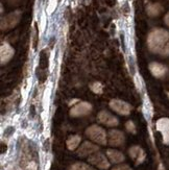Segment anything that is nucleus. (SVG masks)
Returning <instances> with one entry per match:
<instances>
[{
    "label": "nucleus",
    "instance_id": "f257e3e1",
    "mask_svg": "<svg viewBox=\"0 0 169 170\" xmlns=\"http://www.w3.org/2000/svg\"><path fill=\"white\" fill-rule=\"evenodd\" d=\"M148 47L160 56H169V31L158 28L148 36Z\"/></svg>",
    "mask_w": 169,
    "mask_h": 170
},
{
    "label": "nucleus",
    "instance_id": "f03ea898",
    "mask_svg": "<svg viewBox=\"0 0 169 170\" xmlns=\"http://www.w3.org/2000/svg\"><path fill=\"white\" fill-rule=\"evenodd\" d=\"M20 18H21V14H20L19 11L10 14V15H7V17H4V18L2 19L1 28L2 29H10V28H13L17 23L19 22Z\"/></svg>",
    "mask_w": 169,
    "mask_h": 170
},
{
    "label": "nucleus",
    "instance_id": "7ed1b4c3",
    "mask_svg": "<svg viewBox=\"0 0 169 170\" xmlns=\"http://www.w3.org/2000/svg\"><path fill=\"white\" fill-rule=\"evenodd\" d=\"M110 106L112 110H114L116 113L121 114V115H128L131 112V109L128 103L122 101V100H118V99L111 100Z\"/></svg>",
    "mask_w": 169,
    "mask_h": 170
},
{
    "label": "nucleus",
    "instance_id": "20e7f679",
    "mask_svg": "<svg viewBox=\"0 0 169 170\" xmlns=\"http://www.w3.org/2000/svg\"><path fill=\"white\" fill-rule=\"evenodd\" d=\"M87 135L94 141H97V142H99L101 144L105 143V134L104 129L98 128V126L93 125V126H91L90 128H88Z\"/></svg>",
    "mask_w": 169,
    "mask_h": 170
},
{
    "label": "nucleus",
    "instance_id": "39448f33",
    "mask_svg": "<svg viewBox=\"0 0 169 170\" xmlns=\"http://www.w3.org/2000/svg\"><path fill=\"white\" fill-rule=\"evenodd\" d=\"M92 106H91L90 103L88 102H79L78 105H74L70 111L71 116L73 117H78V116H84V115H87L89 112L91 111Z\"/></svg>",
    "mask_w": 169,
    "mask_h": 170
},
{
    "label": "nucleus",
    "instance_id": "423d86ee",
    "mask_svg": "<svg viewBox=\"0 0 169 170\" xmlns=\"http://www.w3.org/2000/svg\"><path fill=\"white\" fill-rule=\"evenodd\" d=\"M149 70L151 73H153V75L158 77V78L164 77L168 72L167 67L162 64H160V63H151L149 65Z\"/></svg>",
    "mask_w": 169,
    "mask_h": 170
},
{
    "label": "nucleus",
    "instance_id": "0eeeda50",
    "mask_svg": "<svg viewBox=\"0 0 169 170\" xmlns=\"http://www.w3.org/2000/svg\"><path fill=\"white\" fill-rule=\"evenodd\" d=\"M98 120L101 123H104V124L109 125V126H113V125L118 124V120H117L113 115H111L109 112H105V111L100 112L99 115H98Z\"/></svg>",
    "mask_w": 169,
    "mask_h": 170
},
{
    "label": "nucleus",
    "instance_id": "6e6552de",
    "mask_svg": "<svg viewBox=\"0 0 169 170\" xmlns=\"http://www.w3.org/2000/svg\"><path fill=\"white\" fill-rule=\"evenodd\" d=\"M14 49L11 47L8 44H2L1 45V63L4 64V63L8 62L14 56Z\"/></svg>",
    "mask_w": 169,
    "mask_h": 170
},
{
    "label": "nucleus",
    "instance_id": "1a4fd4ad",
    "mask_svg": "<svg viewBox=\"0 0 169 170\" xmlns=\"http://www.w3.org/2000/svg\"><path fill=\"white\" fill-rule=\"evenodd\" d=\"M146 11H147L148 15L153 17V16H158L161 14V11H163V7L161 4L159 3H149L146 7Z\"/></svg>",
    "mask_w": 169,
    "mask_h": 170
},
{
    "label": "nucleus",
    "instance_id": "9d476101",
    "mask_svg": "<svg viewBox=\"0 0 169 170\" xmlns=\"http://www.w3.org/2000/svg\"><path fill=\"white\" fill-rule=\"evenodd\" d=\"M123 142V135L120 132L113 131L111 132V143L114 145H119Z\"/></svg>",
    "mask_w": 169,
    "mask_h": 170
},
{
    "label": "nucleus",
    "instance_id": "9b49d317",
    "mask_svg": "<svg viewBox=\"0 0 169 170\" xmlns=\"http://www.w3.org/2000/svg\"><path fill=\"white\" fill-rule=\"evenodd\" d=\"M109 154H110V158L113 162L117 163V162H120V161L123 160V155L117 151H109Z\"/></svg>",
    "mask_w": 169,
    "mask_h": 170
},
{
    "label": "nucleus",
    "instance_id": "f8f14e48",
    "mask_svg": "<svg viewBox=\"0 0 169 170\" xmlns=\"http://www.w3.org/2000/svg\"><path fill=\"white\" fill-rule=\"evenodd\" d=\"M95 146H93V145H91V144H85L84 146H82V150H79V154H87V152H91V151H93V150H95Z\"/></svg>",
    "mask_w": 169,
    "mask_h": 170
},
{
    "label": "nucleus",
    "instance_id": "ddd939ff",
    "mask_svg": "<svg viewBox=\"0 0 169 170\" xmlns=\"http://www.w3.org/2000/svg\"><path fill=\"white\" fill-rule=\"evenodd\" d=\"M91 88H92V91L95 92V93H101V91H102L101 90L102 87H101V85H100L99 83H95Z\"/></svg>",
    "mask_w": 169,
    "mask_h": 170
},
{
    "label": "nucleus",
    "instance_id": "4468645a",
    "mask_svg": "<svg viewBox=\"0 0 169 170\" xmlns=\"http://www.w3.org/2000/svg\"><path fill=\"white\" fill-rule=\"evenodd\" d=\"M127 128L130 129V132H131H131H135V126H134V124H133V122H131V121H128L127 124Z\"/></svg>",
    "mask_w": 169,
    "mask_h": 170
},
{
    "label": "nucleus",
    "instance_id": "2eb2a0df",
    "mask_svg": "<svg viewBox=\"0 0 169 170\" xmlns=\"http://www.w3.org/2000/svg\"><path fill=\"white\" fill-rule=\"evenodd\" d=\"M113 170H130V169H128L127 166H123V167H118V168L113 169Z\"/></svg>",
    "mask_w": 169,
    "mask_h": 170
},
{
    "label": "nucleus",
    "instance_id": "dca6fc26",
    "mask_svg": "<svg viewBox=\"0 0 169 170\" xmlns=\"http://www.w3.org/2000/svg\"><path fill=\"white\" fill-rule=\"evenodd\" d=\"M165 22H166V24H167L168 26H169V13H168L167 15H166V17H165Z\"/></svg>",
    "mask_w": 169,
    "mask_h": 170
},
{
    "label": "nucleus",
    "instance_id": "f3484780",
    "mask_svg": "<svg viewBox=\"0 0 169 170\" xmlns=\"http://www.w3.org/2000/svg\"><path fill=\"white\" fill-rule=\"evenodd\" d=\"M78 170H91L90 168H88V167H85V166H81V168H79Z\"/></svg>",
    "mask_w": 169,
    "mask_h": 170
}]
</instances>
